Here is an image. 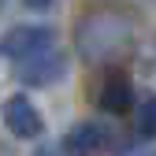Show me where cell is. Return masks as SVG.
Instances as JSON below:
<instances>
[{"mask_svg": "<svg viewBox=\"0 0 156 156\" xmlns=\"http://www.w3.org/2000/svg\"><path fill=\"white\" fill-rule=\"evenodd\" d=\"M134 37V26L123 15H89L82 26H78V52L89 63L112 60L115 52H123Z\"/></svg>", "mask_w": 156, "mask_h": 156, "instance_id": "cell-1", "label": "cell"}, {"mask_svg": "<svg viewBox=\"0 0 156 156\" xmlns=\"http://www.w3.org/2000/svg\"><path fill=\"white\" fill-rule=\"evenodd\" d=\"M52 45H56V30L45 23H19L0 34V56L15 63H30L37 56H45Z\"/></svg>", "mask_w": 156, "mask_h": 156, "instance_id": "cell-2", "label": "cell"}, {"mask_svg": "<svg viewBox=\"0 0 156 156\" xmlns=\"http://www.w3.org/2000/svg\"><path fill=\"white\" fill-rule=\"evenodd\" d=\"M112 149V130L97 119H82L63 134V156H104Z\"/></svg>", "mask_w": 156, "mask_h": 156, "instance_id": "cell-3", "label": "cell"}, {"mask_svg": "<svg viewBox=\"0 0 156 156\" xmlns=\"http://www.w3.org/2000/svg\"><path fill=\"white\" fill-rule=\"evenodd\" d=\"M4 126L15 134V138H23V141H34V138H41V134H45L41 112H37L34 101L23 97V93H11L8 101H4Z\"/></svg>", "mask_w": 156, "mask_h": 156, "instance_id": "cell-4", "label": "cell"}, {"mask_svg": "<svg viewBox=\"0 0 156 156\" xmlns=\"http://www.w3.org/2000/svg\"><path fill=\"white\" fill-rule=\"evenodd\" d=\"M63 74H67V56L56 52V48H48L45 56H37L30 63H19V78H23L26 86H52V82H60Z\"/></svg>", "mask_w": 156, "mask_h": 156, "instance_id": "cell-5", "label": "cell"}, {"mask_svg": "<svg viewBox=\"0 0 156 156\" xmlns=\"http://www.w3.org/2000/svg\"><path fill=\"white\" fill-rule=\"evenodd\" d=\"M97 104H101L104 112H112V115H126L134 104V86H130V78L126 74H119V71H112L104 82H101V89H97Z\"/></svg>", "mask_w": 156, "mask_h": 156, "instance_id": "cell-6", "label": "cell"}, {"mask_svg": "<svg viewBox=\"0 0 156 156\" xmlns=\"http://www.w3.org/2000/svg\"><path fill=\"white\" fill-rule=\"evenodd\" d=\"M138 134L145 141L156 138V93H145L141 104H138Z\"/></svg>", "mask_w": 156, "mask_h": 156, "instance_id": "cell-7", "label": "cell"}, {"mask_svg": "<svg viewBox=\"0 0 156 156\" xmlns=\"http://www.w3.org/2000/svg\"><path fill=\"white\" fill-rule=\"evenodd\" d=\"M56 4V0H23V8H30V11H48Z\"/></svg>", "mask_w": 156, "mask_h": 156, "instance_id": "cell-8", "label": "cell"}, {"mask_svg": "<svg viewBox=\"0 0 156 156\" xmlns=\"http://www.w3.org/2000/svg\"><path fill=\"white\" fill-rule=\"evenodd\" d=\"M0 8H4V0H0Z\"/></svg>", "mask_w": 156, "mask_h": 156, "instance_id": "cell-9", "label": "cell"}]
</instances>
